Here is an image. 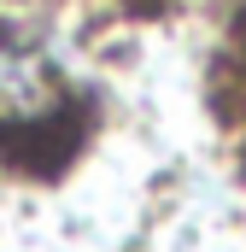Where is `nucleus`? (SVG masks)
<instances>
[{
    "instance_id": "nucleus-1",
    "label": "nucleus",
    "mask_w": 246,
    "mask_h": 252,
    "mask_svg": "<svg viewBox=\"0 0 246 252\" xmlns=\"http://www.w3.org/2000/svg\"><path fill=\"white\" fill-rule=\"evenodd\" d=\"M59 100H64V88H59V70L47 64V53L0 35V129L18 135V129L47 124L59 112Z\"/></svg>"
}]
</instances>
